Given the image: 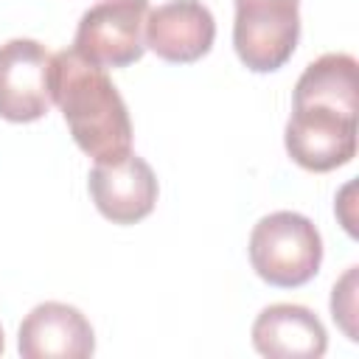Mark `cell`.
<instances>
[{"label": "cell", "mask_w": 359, "mask_h": 359, "mask_svg": "<svg viewBox=\"0 0 359 359\" xmlns=\"http://www.w3.org/2000/svg\"><path fill=\"white\" fill-rule=\"evenodd\" d=\"M252 348L269 359H320L328 334L320 317L297 303H272L252 323Z\"/></svg>", "instance_id": "cell-10"}, {"label": "cell", "mask_w": 359, "mask_h": 359, "mask_svg": "<svg viewBox=\"0 0 359 359\" xmlns=\"http://www.w3.org/2000/svg\"><path fill=\"white\" fill-rule=\"evenodd\" d=\"M53 53L36 39H8L0 45V118L11 123L39 121L50 107Z\"/></svg>", "instance_id": "cell-6"}, {"label": "cell", "mask_w": 359, "mask_h": 359, "mask_svg": "<svg viewBox=\"0 0 359 359\" xmlns=\"http://www.w3.org/2000/svg\"><path fill=\"white\" fill-rule=\"evenodd\" d=\"M3 348H6V342H3V328H0V353H3Z\"/></svg>", "instance_id": "cell-13"}, {"label": "cell", "mask_w": 359, "mask_h": 359, "mask_svg": "<svg viewBox=\"0 0 359 359\" xmlns=\"http://www.w3.org/2000/svg\"><path fill=\"white\" fill-rule=\"evenodd\" d=\"M87 191L98 213L112 224H137L154 210L160 188L151 165L129 151L121 160L95 163L87 177Z\"/></svg>", "instance_id": "cell-7"}, {"label": "cell", "mask_w": 359, "mask_h": 359, "mask_svg": "<svg viewBox=\"0 0 359 359\" xmlns=\"http://www.w3.org/2000/svg\"><path fill=\"white\" fill-rule=\"evenodd\" d=\"M233 48L252 73L283 67L300 39V0H233Z\"/></svg>", "instance_id": "cell-3"}, {"label": "cell", "mask_w": 359, "mask_h": 359, "mask_svg": "<svg viewBox=\"0 0 359 359\" xmlns=\"http://www.w3.org/2000/svg\"><path fill=\"white\" fill-rule=\"evenodd\" d=\"M356 275H359V266H348L345 275L331 289V317L345 331V337L351 342L359 339V331H356Z\"/></svg>", "instance_id": "cell-12"}, {"label": "cell", "mask_w": 359, "mask_h": 359, "mask_svg": "<svg viewBox=\"0 0 359 359\" xmlns=\"http://www.w3.org/2000/svg\"><path fill=\"white\" fill-rule=\"evenodd\" d=\"M17 351L25 359H87L95 351V334L76 306L45 300L22 317Z\"/></svg>", "instance_id": "cell-8"}, {"label": "cell", "mask_w": 359, "mask_h": 359, "mask_svg": "<svg viewBox=\"0 0 359 359\" xmlns=\"http://www.w3.org/2000/svg\"><path fill=\"white\" fill-rule=\"evenodd\" d=\"M247 252L261 280L294 289L320 272L323 236L309 216L297 210H275L255 222Z\"/></svg>", "instance_id": "cell-2"}, {"label": "cell", "mask_w": 359, "mask_h": 359, "mask_svg": "<svg viewBox=\"0 0 359 359\" xmlns=\"http://www.w3.org/2000/svg\"><path fill=\"white\" fill-rule=\"evenodd\" d=\"M216 39V20L199 0H168L149 11L143 42L163 62L191 65L202 59Z\"/></svg>", "instance_id": "cell-9"}, {"label": "cell", "mask_w": 359, "mask_h": 359, "mask_svg": "<svg viewBox=\"0 0 359 359\" xmlns=\"http://www.w3.org/2000/svg\"><path fill=\"white\" fill-rule=\"evenodd\" d=\"M292 104H323L356 115V59L351 53H323L309 62L294 84Z\"/></svg>", "instance_id": "cell-11"}, {"label": "cell", "mask_w": 359, "mask_h": 359, "mask_svg": "<svg viewBox=\"0 0 359 359\" xmlns=\"http://www.w3.org/2000/svg\"><path fill=\"white\" fill-rule=\"evenodd\" d=\"M149 0H98L90 6L73 36V50L98 67H129L143 50Z\"/></svg>", "instance_id": "cell-4"}, {"label": "cell", "mask_w": 359, "mask_h": 359, "mask_svg": "<svg viewBox=\"0 0 359 359\" xmlns=\"http://www.w3.org/2000/svg\"><path fill=\"white\" fill-rule=\"evenodd\" d=\"M50 98L65 115L76 146L95 163H112L132 151V121L104 67L90 65L73 48L53 53Z\"/></svg>", "instance_id": "cell-1"}, {"label": "cell", "mask_w": 359, "mask_h": 359, "mask_svg": "<svg viewBox=\"0 0 359 359\" xmlns=\"http://www.w3.org/2000/svg\"><path fill=\"white\" fill-rule=\"evenodd\" d=\"M283 143L300 168L334 171L356 157V115L323 104H292Z\"/></svg>", "instance_id": "cell-5"}]
</instances>
